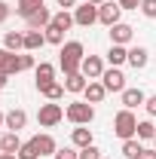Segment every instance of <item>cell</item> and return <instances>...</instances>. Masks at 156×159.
<instances>
[{"label":"cell","instance_id":"obj_1","mask_svg":"<svg viewBox=\"0 0 156 159\" xmlns=\"http://www.w3.org/2000/svg\"><path fill=\"white\" fill-rule=\"evenodd\" d=\"M86 58V49H83V43L80 40H71V43H64L58 52V64L61 70H64V77H71V74H80V64Z\"/></svg>","mask_w":156,"mask_h":159},{"label":"cell","instance_id":"obj_2","mask_svg":"<svg viewBox=\"0 0 156 159\" xmlns=\"http://www.w3.org/2000/svg\"><path fill=\"white\" fill-rule=\"evenodd\" d=\"M113 132H117V138L122 141H129V138H135L138 135V119L132 110H119L117 116H113Z\"/></svg>","mask_w":156,"mask_h":159},{"label":"cell","instance_id":"obj_3","mask_svg":"<svg viewBox=\"0 0 156 159\" xmlns=\"http://www.w3.org/2000/svg\"><path fill=\"white\" fill-rule=\"evenodd\" d=\"M64 116L71 119L74 125H89V122L95 119V107H92L89 101H74V104H67Z\"/></svg>","mask_w":156,"mask_h":159},{"label":"cell","instance_id":"obj_4","mask_svg":"<svg viewBox=\"0 0 156 159\" xmlns=\"http://www.w3.org/2000/svg\"><path fill=\"white\" fill-rule=\"evenodd\" d=\"M61 119H64V110H61V104H55V101H49V104H40L37 122L43 125V129H52V125H58Z\"/></svg>","mask_w":156,"mask_h":159},{"label":"cell","instance_id":"obj_5","mask_svg":"<svg viewBox=\"0 0 156 159\" xmlns=\"http://www.w3.org/2000/svg\"><path fill=\"white\" fill-rule=\"evenodd\" d=\"M119 16H122V6H119V3H110V0H107V3L98 6V21L107 25V28H113L119 21Z\"/></svg>","mask_w":156,"mask_h":159},{"label":"cell","instance_id":"obj_6","mask_svg":"<svg viewBox=\"0 0 156 159\" xmlns=\"http://www.w3.org/2000/svg\"><path fill=\"white\" fill-rule=\"evenodd\" d=\"M101 83H104V89H107V92H126V77H122V70H119V67L104 70V74H101Z\"/></svg>","mask_w":156,"mask_h":159},{"label":"cell","instance_id":"obj_7","mask_svg":"<svg viewBox=\"0 0 156 159\" xmlns=\"http://www.w3.org/2000/svg\"><path fill=\"white\" fill-rule=\"evenodd\" d=\"M74 21H77L80 28H89V25H95L98 21V6L95 3H83L74 9Z\"/></svg>","mask_w":156,"mask_h":159},{"label":"cell","instance_id":"obj_8","mask_svg":"<svg viewBox=\"0 0 156 159\" xmlns=\"http://www.w3.org/2000/svg\"><path fill=\"white\" fill-rule=\"evenodd\" d=\"M80 74H83L86 80H101V74H104V61L98 58V55H86L83 64H80Z\"/></svg>","mask_w":156,"mask_h":159},{"label":"cell","instance_id":"obj_9","mask_svg":"<svg viewBox=\"0 0 156 159\" xmlns=\"http://www.w3.org/2000/svg\"><path fill=\"white\" fill-rule=\"evenodd\" d=\"M132 37H135V28H132V25H126V21H117V25L110 28V43H117V46L132 43Z\"/></svg>","mask_w":156,"mask_h":159},{"label":"cell","instance_id":"obj_10","mask_svg":"<svg viewBox=\"0 0 156 159\" xmlns=\"http://www.w3.org/2000/svg\"><path fill=\"white\" fill-rule=\"evenodd\" d=\"M0 70H6L9 77L21 70V64H19V55H16V52H9L6 46H0Z\"/></svg>","mask_w":156,"mask_h":159},{"label":"cell","instance_id":"obj_11","mask_svg":"<svg viewBox=\"0 0 156 159\" xmlns=\"http://www.w3.org/2000/svg\"><path fill=\"white\" fill-rule=\"evenodd\" d=\"M49 25H52V12H49L46 6L37 9L34 16H28V28H31V31H46Z\"/></svg>","mask_w":156,"mask_h":159},{"label":"cell","instance_id":"obj_12","mask_svg":"<svg viewBox=\"0 0 156 159\" xmlns=\"http://www.w3.org/2000/svg\"><path fill=\"white\" fill-rule=\"evenodd\" d=\"M86 101L89 104H101L104 101V95H107V89H104V83H98V80H89V86H86Z\"/></svg>","mask_w":156,"mask_h":159},{"label":"cell","instance_id":"obj_13","mask_svg":"<svg viewBox=\"0 0 156 159\" xmlns=\"http://www.w3.org/2000/svg\"><path fill=\"white\" fill-rule=\"evenodd\" d=\"M144 101H147V95H144L141 89H126V92H122V104H126V110L144 107Z\"/></svg>","mask_w":156,"mask_h":159},{"label":"cell","instance_id":"obj_14","mask_svg":"<svg viewBox=\"0 0 156 159\" xmlns=\"http://www.w3.org/2000/svg\"><path fill=\"white\" fill-rule=\"evenodd\" d=\"M34 144H37L40 156H55V150H58V144H55V138H52V135H37V138H34Z\"/></svg>","mask_w":156,"mask_h":159},{"label":"cell","instance_id":"obj_15","mask_svg":"<svg viewBox=\"0 0 156 159\" xmlns=\"http://www.w3.org/2000/svg\"><path fill=\"white\" fill-rule=\"evenodd\" d=\"M25 122H28V113H25L21 107H16V110H9V113H6V129H9V132L25 129Z\"/></svg>","mask_w":156,"mask_h":159},{"label":"cell","instance_id":"obj_16","mask_svg":"<svg viewBox=\"0 0 156 159\" xmlns=\"http://www.w3.org/2000/svg\"><path fill=\"white\" fill-rule=\"evenodd\" d=\"M147 61H150V52L144 49V46H135V49H129V64L141 70V67H147Z\"/></svg>","mask_w":156,"mask_h":159},{"label":"cell","instance_id":"obj_17","mask_svg":"<svg viewBox=\"0 0 156 159\" xmlns=\"http://www.w3.org/2000/svg\"><path fill=\"white\" fill-rule=\"evenodd\" d=\"M37 92L46 95L49 101H58L61 95H64V83H55V80H52V83H46V86H37Z\"/></svg>","mask_w":156,"mask_h":159},{"label":"cell","instance_id":"obj_18","mask_svg":"<svg viewBox=\"0 0 156 159\" xmlns=\"http://www.w3.org/2000/svg\"><path fill=\"white\" fill-rule=\"evenodd\" d=\"M3 46H6L9 52L25 49V34H19V31H6V34H3Z\"/></svg>","mask_w":156,"mask_h":159},{"label":"cell","instance_id":"obj_19","mask_svg":"<svg viewBox=\"0 0 156 159\" xmlns=\"http://www.w3.org/2000/svg\"><path fill=\"white\" fill-rule=\"evenodd\" d=\"M71 141H74V147L83 150V147H89V144H92V132H89L86 125H77V129L71 132Z\"/></svg>","mask_w":156,"mask_h":159},{"label":"cell","instance_id":"obj_20","mask_svg":"<svg viewBox=\"0 0 156 159\" xmlns=\"http://www.w3.org/2000/svg\"><path fill=\"white\" fill-rule=\"evenodd\" d=\"M43 43H46V34H43V31H28V34H25V49H28V52H37Z\"/></svg>","mask_w":156,"mask_h":159},{"label":"cell","instance_id":"obj_21","mask_svg":"<svg viewBox=\"0 0 156 159\" xmlns=\"http://www.w3.org/2000/svg\"><path fill=\"white\" fill-rule=\"evenodd\" d=\"M55 80V67L49 64V61H40L37 64V86H46V83H52Z\"/></svg>","mask_w":156,"mask_h":159},{"label":"cell","instance_id":"obj_22","mask_svg":"<svg viewBox=\"0 0 156 159\" xmlns=\"http://www.w3.org/2000/svg\"><path fill=\"white\" fill-rule=\"evenodd\" d=\"M86 77L83 74H71V77H64V92H86Z\"/></svg>","mask_w":156,"mask_h":159},{"label":"cell","instance_id":"obj_23","mask_svg":"<svg viewBox=\"0 0 156 159\" xmlns=\"http://www.w3.org/2000/svg\"><path fill=\"white\" fill-rule=\"evenodd\" d=\"M107 61H110L113 67L126 64V61H129V49H126V46H117V43H113V46H110V52H107Z\"/></svg>","mask_w":156,"mask_h":159},{"label":"cell","instance_id":"obj_24","mask_svg":"<svg viewBox=\"0 0 156 159\" xmlns=\"http://www.w3.org/2000/svg\"><path fill=\"white\" fill-rule=\"evenodd\" d=\"M0 144H3V153H19V150H21L19 132H6V135L0 138Z\"/></svg>","mask_w":156,"mask_h":159},{"label":"cell","instance_id":"obj_25","mask_svg":"<svg viewBox=\"0 0 156 159\" xmlns=\"http://www.w3.org/2000/svg\"><path fill=\"white\" fill-rule=\"evenodd\" d=\"M141 153H144V144H141V141H135V138L122 141V156L126 159H138Z\"/></svg>","mask_w":156,"mask_h":159},{"label":"cell","instance_id":"obj_26","mask_svg":"<svg viewBox=\"0 0 156 159\" xmlns=\"http://www.w3.org/2000/svg\"><path fill=\"white\" fill-rule=\"evenodd\" d=\"M37 9H43V0H19V6H16V12L25 16V19H28V16H34Z\"/></svg>","mask_w":156,"mask_h":159},{"label":"cell","instance_id":"obj_27","mask_svg":"<svg viewBox=\"0 0 156 159\" xmlns=\"http://www.w3.org/2000/svg\"><path fill=\"white\" fill-rule=\"evenodd\" d=\"M43 34H46V43H52V46H64V31H61L58 25H49Z\"/></svg>","mask_w":156,"mask_h":159},{"label":"cell","instance_id":"obj_28","mask_svg":"<svg viewBox=\"0 0 156 159\" xmlns=\"http://www.w3.org/2000/svg\"><path fill=\"white\" fill-rule=\"evenodd\" d=\"M156 138V125L150 119H144V122H138V141H153Z\"/></svg>","mask_w":156,"mask_h":159},{"label":"cell","instance_id":"obj_29","mask_svg":"<svg viewBox=\"0 0 156 159\" xmlns=\"http://www.w3.org/2000/svg\"><path fill=\"white\" fill-rule=\"evenodd\" d=\"M52 25H58L61 31H67V28H71V25H77V21H74V16H71L67 9H61V12H55V16H52Z\"/></svg>","mask_w":156,"mask_h":159},{"label":"cell","instance_id":"obj_30","mask_svg":"<svg viewBox=\"0 0 156 159\" xmlns=\"http://www.w3.org/2000/svg\"><path fill=\"white\" fill-rule=\"evenodd\" d=\"M19 159H40V150H37V144H34V138L21 144V150H19Z\"/></svg>","mask_w":156,"mask_h":159},{"label":"cell","instance_id":"obj_31","mask_svg":"<svg viewBox=\"0 0 156 159\" xmlns=\"http://www.w3.org/2000/svg\"><path fill=\"white\" fill-rule=\"evenodd\" d=\"M80 159H101V150H98L95 144H89V147L80 150Z\"/></svg>","mask_w":156,"mask_h":159},{"label":"cell","instance_id":"obj_32","mask_svg":"<svg viewBox=\"0 0 156 159\" xmlns=\"http://www.w3.org/2000/svg\"><path fill=\"white\" fill-rule=\"evenodd\" d=\"M55 159H80V153L74 147H58V150H55Z\"/></svg>","mask_w":156,"mask_h":159},{"label":"cell","instance_id":"obj_33","mask_svg":"<svg viewBox=\"0 0 156 159\" xmlns=\"http://www.w3.org/2000/svg\"><path fill=\"white\" fill-rule=\"evenodd\" d=\"M141 12L147 19H156V0H141Z\"/></svg>","mask_w":156,"mask_h":159},{"label":"cell","instance_id":"obj_34","mask_svg":"<svg viewBox=\"0 0 156 159\" xmlns=\"http://www.w3.org/2000/svg\"><path fill=\"white\" fill-rule=\"evenodd\" d=\"M122 9H141V0H117Z\"/></svg>","mask_w":156,"mask_h":159},{"label":"cell","instance_id":"obj_35","mask_svg":"<svg viewBox=\"0 0 156 159\" xmlns=\"http://www.w3.org/2000/svg\"><path fill=\"white\" fill-rule=\"evenodd\" d=\"M19 64H21V70L34 67V55H19Z\"/></svg>","mask_w":156,"mask_h":159},{"label":"cell","instance_id":"obj_36","mask_svg":"<svg viewBox=\"0 0 156 159\" xmlns=\"http://www.w3.org/2000/svg\"><path fill=\"white\" fill-rule=\"evenodd\" d=\"M144 107H147V113H150V116H156V95H150V98L144 101Z\"/></svg>","mask_w":156,"mask_h":159},{"label":"cell","instance_id":"obj_37","mask_svg":"<svg viewBox=\"0 0 156 159\" xmlns=\"http://www.w3.org/2000/svg\"><path fill=\"white\" fill-rule=\"evenodd\" d=\"M6 19H9V3H3V0H0V25H3Z\"/></svg>","mask_w":156,"mask_h":159},{"label":"cell","instance_id":"obj_38","mask_svg":"<svg viewBox=\"0 0 156 159\" xmlns=\"http://www.w3.org/2000/svg\"><path fill=\"white\" fill-rule=\"evenodd\" d=\"M138 159H156V147H153V150H150V147H144V153H141Z\"/></svg>","mask_w":156,"mask_h":159},{"label":"cell","instance_id":"obj_39","mask_svg":"<svg viewBox=\"0 0 156 159\" xmlns=\"http://www.w3.org/2000/svg\"><path fill=\"white\" fill-rule=\"evenodd\" d=\"M58 6L61 9H71V6H77V0H58Z\"/></svg>","mask_w":156,"mask_h":159},{"label":"cell","instance_id":"obj_40","mask_svg":"<svg viewBox=\"0 0 156 159\" xmlns=\"http://www.w3.org/2000/svg\"><path fill=\"white\" fill-rule=\"evenodd\" d=\"M6 83H9V74H6V70H0V89H3Z\"/></svg>","mask_w":156,"mask_h":159},{"label":"cell","instance_id":"obj_41","mask_svg":"<svg viewBox=\"0 0 156 159\" xmlns=\"http://www.w3.org/2000/svg\"><path fill=\"white\" fill-rule=\"evenodd\" d=\"M0 159H19V153H0Z\"/></svg>","mask_w":156,"mask_h":159},{"label":"cell","instance_id":"obj_42","mask_svg":"<svg viewBox=\"0 0 156 159\" xmlns=\"http://www.w3.org/2000/svg\"><path fill=\"white\" fill-rule=\"evenodd\" d=\"M86 3H95V6H101V3H107V0H86Z\"/></svg>","mask_w":156,"mask_h":159},{"label":"cell","instance_id":"obj_43","mask_svg":"<svg viewBox=\"0 0 156 159\" xmlns=\"http://www.w3.org/2000/svg\"><path fill=\"white\" fill-rule=\"evenodd\" d=\"M0 125H6V113H0Z\"/></svg>","mask_w":156,"mask_h":159},{"label":"cell","instance_id":"obj_44","mask_svg":"<svg viewBox=\"0 0 156 159\" xmlns=\"http://www.w3.org/2000/svg\"><path fill=\"white\" fill-rule=\"evenodd\" d=\"M0 153H3V144H0Z\"/></svg>","mask_w":156,"mask_h":159},{"label":"cell","instance_id":"obj_45","mask_svg":"<svg viewBox=\"0 0 156 159\" xmlns=\"http://www.w3.org/2000/svg\"><path fill=\"white\" fill-rule=\"evenodd\" d=\"M153 147H156V138H153Z\"/></svg>","mask_w":156,"mask_h":159}]
</instances>
